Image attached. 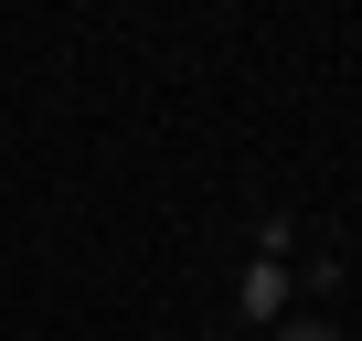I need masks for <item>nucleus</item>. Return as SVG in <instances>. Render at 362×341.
I'll list each match as a JSON object with an SVG mask.
<instances>
[{
	"label": "nucleus",
	"instance_id": "1",
	"mask_svg": "<svg viewBox=\"0 0 362 341\" xmlns=\"http://www.w3.org/2000/svg\"><path fill=\"white\" fill-rule=\"evenodd\" d=\"M277 245H288V224L267 235V256H256V267H245V288H235L245 330H277V309H288V256H277Z\"/></svg>",
	"mask_w": 362,
	"mask_h": 341
},
{
	"label": "nucleus",
	"instance_id": "2",
	"mask_svg": "<svg viewBox=\"0 0 362 341\" xmlns=\"http://www.w3.org/2000/svg\"><path fill=\"white\" fill-rule=\"evenodd\" d=\"M267 341H341V330H330V320H277Z\"/></svg>",
	"mask_w": 362,
	"mask_h": 341
}]
</instances>
